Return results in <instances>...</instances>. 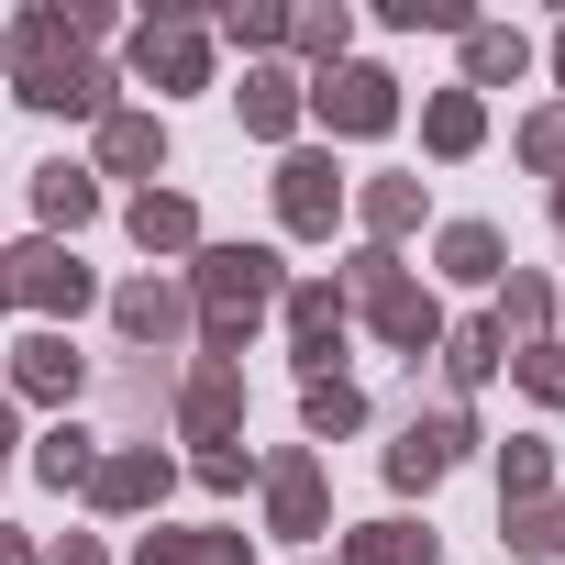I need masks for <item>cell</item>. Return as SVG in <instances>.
<instances>
[{"instance_id":"9a60e30c","label":"cell","mask_w":565,"mask_h":565,"mask_svg":"<svg viewBox=\"0 0 565 565\" xmlns=\"http://www.w3.org/2000/svg\"><path fill=\"white\" fill-rule=\"evenodd\" d=\"M477 134H488V100L477 89H433L422 100V145L433 156H477Z\"/></svg>"},{"instance_id":"8992f818","label":"cell","mask_w":565,"mask_h":565,"mask_svg":"<svg viewBox=\"0 0 565 565\" xmlns=\"http://www.w3.org/2000/svg\"><path fill=\"white\" fill-rule=\"evenodd\" d=\"M333 211H344V167L322 145H300L289 167H277V222L289 233H333Z\"/></svg>"},{"instance_id":"4dcf8cb0","label":"cell","mask_w":565,"mask_h":565,"mask_svg":"<svg viewBox=\"0 0 565 565\" xmlns=\"http://www.w3.org/2000/svg\"><path fill=\"white\" fill-rule=\"evenodd\" d=\"M510 366H521V388H532L543 411H565V344H521Z\"/></svg>"},{"instance_id":"7a4b0ae2","label":"cell","mask_w":565,"mask_h":565,"mask_svg":"<svg viewBox=\"0 0 565 565\" xmlns=\"http://www.w3.org/2000/svg\"><path fill=\"white\" fill-rule=\"evenodd\" d=\"M344 300H355V311H366V322H377L399 355H433V344H444V311H433V289H411V277H399V255H377V244L344 266Z\"/></svg>"},{"instance_id":"7402d4cb","label":"cell","mask_w":565,"mask_h":565,"mask_svg":"<svg viewBox=\"0 0 565 565\" xmlns=\"http://www.w3.org/2000/svg\"><path fill=\"white\" fill-rule=\"evenodd\" d=\"M178 422H189L200 444H222V433L244 422V388H233V366H200V377H189V399H178Z\"/></svg>"},{"instance_id":"f35d334b","label":"cell","mask_w":565,"mask_h":565,"mask_svg":"<svg viewBox=\"0 0 565 565\" xmlns=\"http://www.w3.org/2000/svg\"><path fill=\"white\" fill-rule=\"evenodd\" d=\"M0 444H12V399H0Z\"/></svg>"},{"instance_id":"52a82bcc","label":"cell","mask_w":565,"mask_h":565,"mask_svg":"<svg viewBox=\"0 0 565 565\" xmlns=\"http://www.w3.org/2000/svg\"><path fill=\"white\" fill-rule=\"evenodd\" d=\"M12 100H23V111H111V67L45 56V67H12Z\"/></svg>"},{"instance_id":"836d02e7","label":"cell","mask_w":565,"mask_h":565,"mask_svg":"<svg viewBox=\"0 0 565 565\" xmlns=\"http://www.w3.org/2000/svg\"><path fill=\"white\" fill-rule=\"evenodd\" d=\"M222 34H233V45H277L289 12H277V0H244V12H222Z\"/></svg>"},{"instance_id":"ffe728a7","label":"cell","mask_w":565,"mask_h":565,"mask_svg":"<svg viewBox=\"0 0 565 565\" xmlns=\"http://www.w3.org/2000/svg\"><path fill=\"white\" fill-rule=\"evenodd\" d=\"M521 67H532V45L510 23H466V89H510Z\"/></svg>"},{"instance_id":"60d3db41","label":"cell","mask_w":565,"mask_h":565,"mask_svg":"<svg viewBox=\"0 0 565 565\" xmlns=\"http://www.w3.org/2000/svg\"><path fill=\"white\" fill-rule=\"evenodd\" d=\"M554 222H565V189H554Z\"/></svg>"},{"instance_id":"1f68e13d","label":"cell","mask_w":565,"mask_h":565,"mask_svg":"<svg viewBox=\"0 0 565 565\" xmlns=\"http://www.w3.org/2000/svg\"><path fill=\"white\" fill-rule=\"evenodd\" d=\"M289 34H300V56H322V67H344V34H355V23H344V12H300Z\"/></svg>"},{"instance_id":"ba28073f","label":"cell","mask_w":565,"mask_h":565,"mask_svg":"<svg viewBox=\"0 0 565 565\" xmlns=\"http://www.w3.org/2000/svg\"><path fill=\"white\" fill-rule=\"evenodd\" d=\"M111 322H122V333H134V344H156V355H167V344H189V333H200V311H189V289H178V277H134V289H122V300H111Z\"/></svg>"},{"instance_id":"5bb4252c","label":"cell","mask_w":565,"mask_h":565,"mask_svg":"<svg viewBox=\"0 0 565 565\" xmlns=\"http://www.w3.org/2000/svg\"><path fill=\"white\" fill-rule=\"evenodd\" d=\"M100 167L111 178H156L167 167V122L156 111H100Z\"/></svg>"},{"instance_id":"ab89813d","label":"cell","mask_w":565,"mask_h":565,"mask_svg":"<svg viewBox=\"0 0 565 565\" xmlns=\"http://www.w3.org/2000/svg\"><path fill=\"white\" fill-rule=\"evenodd\" d=\"M554 78H565V34H554Z\"/></svg>"},{"instance_id":"f1b7e54d","label":"cell","mask_w":565,"mask_h":565,"mask_svg":"<svg viewBox=\"0 0 565 565\" xmlns=\"http://www.w3.org/2000/svg\"><path fill=\"white\" fill-rule=\"evenodd\" d=\"M34 466H45L56 488H89V466H100V433H78V422H56V433L34 444Z\"/></svg>"},{"instance_id":"d590c367","label":"cell","mask_w":565,"mask_h":565,"mask_svg":"<svg viewBox=\"0 0 565 565\" xmlns=\"http://www.w3.org/2000/svg\"><path fill=\"white\" fill-rule=\"evenodd\" d=\"M34 565H111V554H100V532H67V543H45Z\"/></svg>"},{"instance_id":"277c9868","label":"cell","mask_w":565,"mask_h":565,"mask_svg":"<svg viewBox=\"0 0 565 565\" xmlns=\"http://www.w3.org/2000/svg\"><path fill=\"white\" fill-rule=\"evenodd\" d=\"M311 111H322L333 134H388V122H399V78H388V67H322V78H311Z\"/></svg>"},{"instance_id":"e575fe53","label":"cell","mask_w":565,"mask_h":565,"mask_svg":"<svg viewBox=\"0 0 565 565\" xmlns=\"http://www.w3.org/2000/svg\"><path fill=\"white\" fill-rule=\"evenodd\" d=\"M244 477H255V455H233V444H211V455H200V488H244Z\"/></svg>"},{"instance_id":"484cf974","label":"cell","mask_w":565,"mask_h":565,"mask_svg":"<svg viewBox=\"0 0 565 565\" xmlns=\"http://www.w3.org/2000/svg\"><path fill=\"white\" fill-rule=\"evenodd\" d=\"M499 366H510L499 322H466V333H444V377H455V388H477V377H499Z\"/></svg>"},{"instance_id":"9c48e42d","label":"cell","mask_w":565,"mask_h":565,"mask_svg":"<svg viewBox=\"0 0 565 565\" xmlns=\"http://www.w3.org/2000/svg\"><path fill=\"white\" fill-rule=\"evenodd\" d=\"M289 355H300V377H333V355H344V289L333 277L289 289Z\"/></svg>"},{"instance_id":"3957f363","label":"cell","mask_w":565,"mask_h":565,"mask_svg":"<svg viewBox=\"0 0 565 565\" xmlns=\"http://www.w3.org/2000/svg\"><path fill=\"white\" fill-rule=\"evenodd\" d=\"M466 444H477L466 411H422V422H399V444H388V488H444V477L466 466Z\"/></svg>"},{"instance_id":"44dd1931","label":"cell","mask_w":565,"mask_h":565,"mask_svg":"<svg viewBox=\"0 0 565 565\" xmlns=\"http://www.w3.org/2000/svg\"><path fill=\"white\" fill-rule=\"evenodd\" d=\"M355 222H366V233H377V255H388V244L422 222V178H366V189H355Z\"/></svg>"},{"instance_id":"83f0119b","label":"cell","mask_w":565,"mask_h":565,"mask_svg":"<svg viewBox=\"0 0 565 565\" xmlns=\"http://www.w3.org/2000/svg\"><path fill=\"white\" fill-rule=\"evenodd\" d=\"M499 543H510V554H554V543H565V510H554V499H499Z\"/></svg>"},{"instance_id":"d6a6232c","label":"cell","mask_w":565,"mask_h":565,"mask_svg":"<svg viewBox=\"0 0 565 565\" xmlns=\"http://www.w3.org/2000/svg\"><path fill=\"white\" fill-rule=\"evenodd\" d=\"M521 156H532L543 178H565V111H532V122H521Z\"/></svg>"},{"instance_id":"f546056e","label":"cell","mask_w":565,"mask_h":565,"mask_svg":"<svg viewBox=\"0 0 565 565\" xmlns=\"http://www.w3.org/2000/svg\"><path fill=\"white\" fill-rule=\"evenodd\" d=\"M499 499H554V444H510L499 455Z\"/></svg>"},{"instance_id":"ac0fdd59","label":"cell","mask_w":565,"mask_h":565,"mask_svg":"<svg viewBox=\"0 0 565 565\" xmlns=\"http://www.w3.org/2000/svg\"><path fill=\"white\" fill-rule=\"evenodd\" d=\"M233 100H244V134L289 145V122H300V78H289V67H255V78H244Z\"/></svg>"},{"instance_id":"6da1fadb","label":"cell","mask_w":565,"mask_h":565,"mask_svg":"<svg viewBox=\"0 0 565 565\" xmlns=\"http://www.w3.org/2000/svg\"><path fill=\"white\" fill-rule=\"evenodd\" d=\"M277 289H289V266H277V244H200L189 266V311H200V355L233 366L244 333L277 311Z\"/></svg>"},{"instance_id":"5b68a950","label":"cell","mask_w":565,"mask_h":565,"mask_svg":"<svg viewBox=\"0 0 565 565\" xmlns=\"http://www.w3.org/2000/svg\"><path fill=\"white\" fill-rule=\"evenodd\" d=\"M0 266H12V300H34V311H89L100 289H89V266L56 244V233H34L23 255H0Z\"/></svg>"},{"instance_id":"74e56055","label":"cell","mask_w":565,"mask_h":565,"mask_svg":"<svg viewBox=\"0 0 565 565\" xmlns=\"http://www.w3.org/2000/svg\"><path fill=\"white\" fill-rule=\"evenodd\" d=\"M0 311H12V266H0Z\"/></svg>"},{"instance_id":"4fadbf2b","label":"cell","mask_w":565,"mask_h":565,"mask_svg":"<svg viewBox=\"0 0 565 565\" xmlns=\"http://www.w3.org/2000/svg\"><path fill=\"white\" fill-rule=\"evenodd\" d=\"M78 377H89V366H78L67 333H23V344H12V388H23V399H78Z\"/></svg>"},{"instance_id":"30bf717a","label":"cell","mask_w":565,"mask_h":565,"mask_svg":"<svg viewBox=\"0 0 565 565\" xmlns=\"http://www.w3.org/2000/svg\"><path fill=\"white\" fill-rule=\"evenodd\" d=\"M134 67H145L156 89H200V78H211V45H200L189 12H156V23L134 34Z\"/></svg>"},{"instance_id":"7c38bea8","label":"cell","mask_w":565,"mask_h":565,"mask_svg":"<svg viewBox=\"0 0 565 565\" xmlns=\"http://www.w3.org/2000/svg\"><path fill=\"white\" fill-rule=\"evenodd\" d=\"M89 499H100V510H156V499H167V455H156V444L100 455V466H89Z\"/></svg>"},{"instance_id":"603a6c76","label":"cell","mask_w":565,"mask_h":565,"mask_svg":"<svg viewBox=\"0 0 565 565\" xmlns=\"http://www.w3.org/2000/svg\"><path fill=\"white\" fill-rule=\"evenodd\" d=\"M134 565H255V554H244V532H145Z\"/></svg>"},{"instance_id":"4316f807","label":"cell","mask_w":565,"mask_h":565,"mask_svg":"<svg viewBox=\"0 0 565 565\" xmlns=\"http://www.w3.org/2000/svg\"><path fill=\"white\" fill-rule=\"evenodd\" d=\"M300 422L333 444V433H355V422H366V388H355V377H311V388H300Z\"/></svg>"},{"instance_id":"8d00e7d4","label":"cell","mask_w":565,"mask_h":565,"mask_svg":"<svg viewBox=\"0 0 565 565\" xmlns=\"http://www.w3.org/2000/svg\"><path fill=\"white\" fill-rule=\"evenodd\" d=\"M0 565H34V543H23V532H12V521H0Z\"/></svg>"},{"instance_id":"d4e9b609","label":"cell","mask_w":565,"mask_h":565,"mask_svg":"<svg viewBox=\"0 0 565 565\" xmlns=\"http://www.w3.org/2000/svg\"><path fill=\"white\" fill-rule=\"evenodd\" d=\"M543 311H554V289H543L532 266H510V277H499V311H488V322H499V344H510V333H532V344H543Z\"/></svg>"},{"instance_id":"d6986e66","label":"cell","mask_w":565,"mask_h":565,"mask_svg":"<svg viewBox=\"0 0 565 565\" xmlns=\"http://www.w3.org/2000/svg\"><path fill=\"white\" fill-rule=\"evenodd\" d=\"M444 266L466 277V289H499V277H510V244H499V222H444Z\"/></svg>"},{"instance_id":"cb8c5ba5","label":"cell","mask_w":565,"mask_h":565,"mask_svg":"<svg viewBox=\"0 0 565 565\" xmlns=\"http://www.w3.org/2000/svg\"><path fill=\"white\" fill-rule=\"evenodd\" d=\"M344 565H433V532H411V521H366V532H344Z\"/></svg>"},{"instance_id":"e0dca14e","label":"cell","mask_w":565,"mask_h":565,"mask_svg":"<svg viewBox=\"0 0 565 565\" xmlns=\"http://www.w3.org/2000/svg\"><path fill=\"white\" fill-rule=\"evenodd\" d=\"M122 222H134V244H145V255H189V244H200V211H189L178 189H145Z\"/></svg>"},{"instance_id":"8fae6325","label":"cell","mask_w":565,"mask_h":565,"mask_svg":"<svg viewBox=\"0 0 565 565\" xmlns=\"http://www.w3.org/2000/svg\"><path fill=\"white\" fill-rule=\"evenodd\" d=\"M266 521H277V543L322 532V455H277L266 466Z\"/></svg>"},{"instance_id":"2e32d148","label":"cell","mask_w":565,"mask_h":565,"mask_svg":"<svg viewBox=\"0 0 565 565\" xmlns=\"http://www.w3.org/2000/svg\"><path fill=\"white\" fill-rule=\"evenodd\" d=\"M34 211H45V233H78V222L100 211V178L56 156V167H34Z\"/></svg>"}]
</instances>
